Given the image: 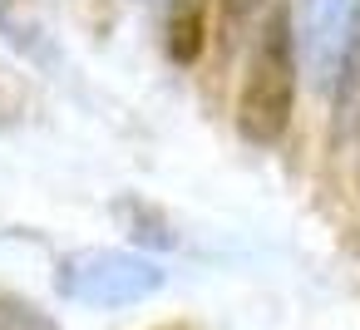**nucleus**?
I'll list each match as a JSON object with an SVG mask.
<instances>
[{
	"mask_svg": "<svg viewBox=\"0 0 360 330\" xmlns=\"http://www.w3.org/2000/svg\"><path fill=\"white\" fill-rule=\"evenodd\" d=\"M291 104H296V45H291V20L276 15L247 60L237 94V133L257 148L281 143L291 124Z\"/></svg>",
	"mask_w": 360,
	"mask_h": 330,
	"instance_id": "f257e3e1",
	"label": "nucleus"
},
{
	"mask_svg": "<svg viewBox=\"0 0 360 330\" xmlns=\"http://www.w3.org/2000/svg\"><path fill=\"white\" fill-rule=\"evenodd\" d=\"M60 291L79 305H99V310H119V305H139L163 286V271L134 251H114V246H84L75 256L60 261Z\"/></svg>",
	"mask_w": 360,
	"mask_h": 330,
	"instance_id": "f03ea898",
	"label": "nucleus"
},
{
	"mask_svg": "<svg viewBox=\"0 0 360 330\" xmlns=\"http://www.w3.org/2000/svg\"><path fill=\"white\" fill-rule=\"evenodd\" d=\"M355 15L360 0H296V30L291 45L306 65V74L330 89L345 55H350V35H355Z\"/></svg>",
	"mask_w": 360,
	"mask_h": 330,
	"instance_id": "7ed1b4c3",
	"label": "nucleus"
},
{
	"mask_svg": "<svg viewBox=\"0 0 360 330\" xmlns=\"http://www.w3.org/2000/svg\"><path fill=\"white\" fill-rule=\"evenodd\" d=\"M163 50H168L173 65H193L202 55V0H173L168 6Z\"/></svg>",
	"mask_w": 360,
	"mask_h": 330,
	"instance_id": "20e7f679",
	"label": "nucleus"
},
{
	"mask_svg": "<svg viewBox=\"0 0 360 330\" xmlns=\"http://www.w3.org/2000/svg\"><path fill=\"white\" fill-rule=\"evenodd\" d=\"M0 35L20 45L30 60H50V40H45L40 15L30 11V0H0Z\"/></svg>",
	"mask_w": 360,
	"mask_h": 330,
	"instance_id": "39448f33",
	"label": "nucleus"
},
{
	"mask_svg": "<svg viewBox=\"0 0 360 330\" xmlns=\"http://www.w3.org/2000/svg\"><path fill=\"white\" fill-rule=\"evenodd\" d=\"M0 330H60V325L15 296H0Z\"/></svg>",
	"mask_w": 360,
	"mask_h": 330,
	"instance_id": "423d86ee",
	"label": "nucleus"
},
{
	"mask_svg": "<svg viewBox=\"0 0 360 330\" xmlns=\"http://www.w3.org/2000/svg\"><path fill=\"white\" fill-rule=\"evenodd\" d=\"M25 104H30V89L20 84V74H15V70L0 65V124L20 119V114H25Z\"/></svg>",
	"mask_w": 360,
	"mask_h": 330,
	"instance_id": "0eeeda50",
	"label": "nucleus"
},
{
	"mask_svg": "<svg viewBox=\"0 0 360 330\" xmlns=\"http://www.w3.org/2000/svg\"><path fill=\"white\" fill-rule=\"evenodd\" d=\"M257 6H262V0H222V20H227V25H242Z\"/></svg>",
	"mask_w": 360,
	"mask_h": 330,
	"instance_id": "6e6552de",
	"label": "nucleus"
}]
</instances>
